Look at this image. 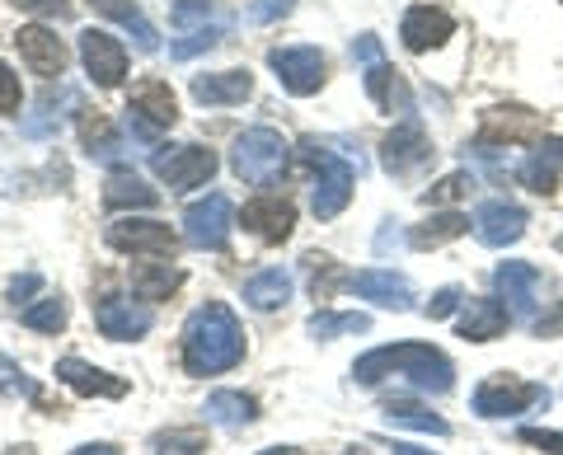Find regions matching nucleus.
Instances as JSON below:
<instances>
[{
	"label": "nucleus",
	"mask_w": 563,
	"mask_h": 455,
	"mask_svg": "<svg viewBox=\"0 0 563 455\" xmlns=\"http://www.w3.org/2000/svg\"><path fill=\"white\" fill-rule=\"evenodd\" d=\"M244 362V329L225 301H207L184 324V371L188 376H221Z\"/></svg>",
	"instance_id": "obj_1"
},
{
	"label": "nucleus",
	"mask_w": 563,
	"mask_h": 455,
	"mask_svg": "<svg viewBox=\"0 0 563 455\" xmlns=\"http://www.w3.org/2000/svg\"><path fill=\"white\" fill-rule=\"evenodd\" d=\"M385 376H404V380H413L418 390H428V395H446L455 385V366H451L446 353H437L432 343L372 347V353L357 357V366H352V380L357 385H380Z\"/></svg>",
	"instance_id": "obj_2"
},
{
	"label": "nucleus",
	"mask_w": 563,
	"mask_h": 455,
	"mask_svg": "<svg viewBox=\"0 0 563 455\" xmlns=\"http://www.w3.org/2000/svg\"><path fill=\"white\" fill-rule=\"evenodd\" d=\"M301 155L306 165L314 169V192H310V207L320 221H333L343 212V207L352 202V188H357V169H352V160H343L339 151L320 146L310 136V142H301Z\"/></svg>",
	"instance_id": "obj_3"
},
{
	"label": "nucleus",
	"mask_w": 563,
	"mask_h": 455,
	"mask_svg": "<svg viewBox=\"0 0 563 455\" xmlns=\"http://www.w3.org/2000/svg\"><path fill=\"white\" fill-rule=\"evenodd\" d=\"M287 155H291V146L282 142V132H273V127H250V132L235 136V146H231V169L240 174L244 184L268 188V184L282 179V169H287Z\"/></svg>",
	"instance_id": "obj_4"
},
{
	"label": "nucleus",
	"mask_w": 563,
	"mask_h": 455,
	"mask_svg": "<svg viewBox=\"0 0 563 455\" xmlns=\"http://www.w3.org/2000/svg\"><path fill=\"white\" fill-rule=\"evenodd\" d=\"M470 409L479 418H521L531 409H550V390L536 380H517V376H488L474 390Z\"/></svg>",
	"instance_id": "obj_5"
},
{
	"label": "nucleus",
	"mask_w": 563,
	"mask_h": 455,
	"mask_svg": "<svg viewBox=\"0 0 563 455\" xmlns=\"http://www.w3.org/2000/svg\"><path fill=\"white\" fill-rule=\"evenodd\" d=\"M493 287H498V301L507 306V314H512L517 324H536V314L544 310V296H550L544 273L536 264H521V258H512V264H498V273H493Z\"/></svg>",
	"instance_id": "obj_6"
},
{
	"label": "nucleus",
	"mask_w": 563,
	"mask_h": 455,
	"mask_svg": "<svg viewBox=\"0 0 563 455\" xmlns=\"http://www.w3.org/2000/svg\"><path fill=\"white\" fill-rule=\"evenodd\" d=\"M179 122V99L165 80H141L132 99H128V127L141 136V142H155L161 132H169Z\"/></svg>",
	"instance_id": "obj_7"
},
{
	"label": "nucleus",
	"mask_w": 563,
	"mask_h": 455,
	"mask_svg": "<svg viewBox=\"0 0 563 455\" xmlns=\"http://www.w3.org/2000/svg\"><path fill=\"white\" fill-rule=\"evenodd\" d=\"M235 231V207L225 192H207L202 202H192L184 212V240L192 249H225Z\"/></svg>",
	"instance_id": "obj_8"
},
{
	"label": "nucleus",
	"mask_w": 563,
	"mask_h": 455,
	"mask_svg": "<svg viewBox=\"0 0 563 455\" xmlns=\"http://www.w3.org/2000/svg\"><path fill=\"white\" fill-rule=\"evenodd\" d=\"M268 66L277 71L282 90L296 95V99L320 95V85H324V76H329V62H324L320 47H273V52H268Z\"/></svg>",
	"instance_id": "obj_9"
},
{
	"label": "nucleus",
	"mask_w": 563,
	"mask_h": 455,
	"mask_svg": "<svg viewBox=\"0 0 563 455\" xmlns=\"http://www.w3.org/2000/svg\"><path fill=\"white\" fill-rule=\"evenodd\" d=\"M151 165L169 184V192H188V188H202L217 174V155L207 146H169V151H155Z\"/></svg>",
	"instance_id": "obj_10"
},
{
	"label": "nucleus",
	"mask_w": 563,
	"mask_h": 455,
	"mask_svg": "<svg viewBox=\"0 0 563 455\" xmlns=\"http://www.w3.org/2000/svg\"><path fill=\"white\" fill-rule=\"evenodd\" d=\"M103 240H109L118 254H155V258H169L174 249H179V235H174L165 221H141V217L113 221L109 231H103Z\"/></svg>",
	"instance_id": "obj_11"
},
{
	"label": "nucleus",
	"mask_w": 563,
	"mask_h": 455,
	"mask_svg": "<svg viewBox=\"0 0 563 455\" xmlns=\"http://www.w3.org/2000/svg\"><path fill=\"white\" fill-rule=\"evenodd\" d=\"M432 160V142L428 132H422V122H399V127L380 142V165L385 174H395V179H413V174Z\"/></svg>",
	"instance_id": "obj_12"
},
{
	"label": "nucleus",
	"mask_w": 563,
	"mask_h": 455,
	"mask_svg": "<svg viewBox=\"0 0 563 455\" xmlns=\"http://www.w3.org/2000/svg\"><path fill=\"white\" fill-rule=\"evenodd\" d=\"M80 62H85V71H90V80L99 85V90H118L122 76H128V47L103 29L80 33Z\"/></svg>",
	"instance_id": "obj_13"
},
{
	"label": "nucleus",
	"mask_w": 563,
	"mask_h": 455,
	"mask_svg": "<svg viewBox=\"0 0 563 455\" xmlns=\"http://www.w3.org/2000/svg\"><path fill=\"white\" fill-rule=\"evenodd\" d=\"M95 324H99L103 339L132 343L141 334H151L155 314H151V306H136V301H128V296H103V301L95 306Z\"/></svg>",
	"instance_id": "obj_14"
},
{
	"label": "nucleus",
	"mask_w": 563,
	"mask_h": 455,
	"mask_svg": "<svg viewBox=\"0 0 563 455\" xmlns=\"http://www.w3.org/2000/svg\"><path fill=\"white\" fill-rule=\"evenodd\" d=\"M347 291H357L362 301H372L380 310H409L413 306V282L404 273L390 268H362L347 277Z\"/></svg>",
	"instance_id": "obj_15"
},
{
	"label": "nucleus",
	"mask_w": 563,
	"mask_h": 455,
	"mask_svg": "<svg viewBox=\"0 0 563 455\" xmlns=\"http://www.w3.org/2000/svg\"><path fill=\"white\" fill-rule=\"evenodd\" d=\"M14 43H20V57H24V66H29L33 76H43V80L62 76V71H66V62H70L66 43H62L52 29H43V24H29V29H20V33H14Z\"/></svg>",
	"instance_id": "obj_16"
},
{
	"label": "nucleus",
	"mask_w": 563,
	"mask_h": 455,
	"mask_svg": "<svg viewBox=\"0 0 563 455\" xmlns=\"http://www.w3.org/2000/svg\"><path fill=\"white\" fill-rule=\"evenodd\" d=\"M526 217L517 202H484L479 212H474V240L488 244V249H507V244H517L526 235Z\"/></svg>",
	"instance_id": "obj_17"
},
{
	"label": "nucleus",
	"mask_w": 563,
	"mask_h": 455,
	"mask_svg": "<svg viewBox=\"0 0 563 455\" xmlns=\"http://www.w3.org/2000/svg\"><path fill=\"white\" fill-rule=\"evenodd\" d=\"M451 33H455V20L442 5H413V10H404V20H399V38H404V47H409V52L442 47Z\"/></svg>",
	"instance_id": "obj_18"
},
{
	"label": "nucleus",
	"mask_w": 563,
	"mask_h": 455,
	"mask_svg": "<svg viewBox=\"0 0 563 455\" xmlns=\"http://www.w3.org/2000/svg\"><path fill=\"white\" fill-rule=\"evenodd\" d=\"M559 174H563V136H540L517 165V179L531 192H540V198H550L559 188Z\"/></svg>",
	"instance_id": "obj_19"
},
{
	"label": "nucleus",
	"mask_w": 563,
	"mask_h": 455,
	"mask_svg": "<svg viewBox=\"0 0 563 455\" xmlns=\"http://www.w3.org/2000/svg\"><path fill=\"white\" fill-rule=\"evenodd\" d=\"M240 225H244L250 235H258V240L282 244V240L296 231V207H291L287 198H254V202H244Z\"/></svg>",
	"instance_id": "obj_20"
},
{
	"label": "nucleus",
	"mask_w": 563,
	"mask_h": 455,
	"mask_svg": "<svg viewBox=\"0 0 563 455\" xmlns=\"http://www.w3.org/2000/svg\"><path fill=\"white\" fill-rule=\"evenodd\" d=\"M507 324H512V314H507V306L498 296H470L461 320H455V334L470 339V343H493V339H503Z\"/></svg>",
	"instance_id": "obj_21"
},
{
	"label": "nucleus",
	"mask_w": 563,
	"mask_h": 455,
	"mask_svg": "<svg viewBox=\"0 0 563 455\" xmlns=\"http://www.w3.org/2000/svg\"><path fill=\"white\" fill-rule=\"evenodd\" d=\"M57 380L66 385V390L85 395V399H122V395H128V380H122V376L99 371V366L80 362V357H62L57 362Z\"/></svg>",
	"instance_id": "obj_22"
},
{
	"label": "nucleus",
	"mask_w": 563,
	"mask_h": 455,
	"mask_svg": "<svg viewBox=\"0 0 563 455\" xmlns=\"http://www.w3.org/2000/svg\"><path fill=\"white\" fill-rule=\"evenodd\" d=\"M254 95V76L231 66V71H211V76H192V99L207 103V109H231Z\"/></svg>",
	"instance_id": "obj_23"
},
{
	"label": "nucleus",
	"mask_w": 563,
	"mask_h": 455,
	"mask_svg": "<svg viewBox=\"0 0 563 455\" xmlns=\"http://www.w3.org/2000/svg\"><path fill=\"white\" fill-rule=\"evenodd\" d=\"M103 202L113 207V212H151L155 202H161V192H155L141 174H132V169H113L109 179H103Z\"/></svg>",
	"instance_id": "obj_24"
},
{
	"label": "nucleus",
	"mask_w": 563,
	"mask_h": 455,
	"mask_svg": "<svg viewBox=\"0 0 563 455\" xmlns=\"http://www.w3.org/2000/svg\"><path fill=\"white\" fill-rule=\"evenodd\" d=\"M366 95H372V103H376V109H385V113H413L409 85H404L395 66H385V62L366 66Z\"/></svg>",
	"instance_id": "obj_25"
},
{
	"label": "nucleus",
	"mask_w": 563,
	"mask_h": 455,
	"mask_svg": "<svg viewBox=\"0 0 563 455\" xmlns=\"http://www.w3.org/2000/svg\"><path fill=\"white\" fill-rule=\"evenodd\" d=\"M202 413H207V423H217L225 432H240V428H250L258 418V404L244 390H211Z\"/></svg>",
	"instance_id": "obj_26"
},
{
	"label": "nucleus",
	"mask_w": 563,
	"mask_h": 455,
	"mask_svg": "<svg viewBox=\"0 0 563 455\" xmlns=\"http://www.w3.org/2000/svg\"><path fill=\"white\" fill-rule=\"evenodd\" d=\"M540 113L531 109H488L484 113V142H531L540 136Z\"/></svg>",
	"instance_id": "obj_27"
},
{
	"label": "nucleus",
	"mask_w": 563,
	"mask_h": 455,
	"mask_svg": "<svg viewBox=\"0 0 563 455\" xmlns=\"http://www.w3.org/2000/svg\"><path fill=\"white\" fill-rule=\"evenodd\" d=\"M90 5L99 10V14H109L113 24H122L132 33V43H136V52H155L161 47V33H155V24L141 14V5H132V0H90Z\"/></svg>",
	"instance_id": "obj_28"
},
{
	"label": "nucleus",
	"mask_w": 563,
	"mask_h": 455,
	"mask_svg": "<svg viewBox=\"0 0 563 455\" xmlns=\"http://www.w3.org/2000/svg\"><path fill=\"white\" fill-rule=\"evenodd\" d=\"M184 287V273L169 264H136L132 268V291L136 301H169V291Z\"/></svg>",
	"instance_id": "obj_29"
},
{
	"label": "nucleus",
	"mask_w": 563,
	"mask_h": 455,
	"mask_svg": "<svg viewBox=\"0 0 563 455\" xmlns=\"http://www.w3.org/2000/svg\"><path fill=\"white\" fill-rule=\"evenodd\" d=\"M244 301H250L254 310H282L291 301V273H282V268H268V273H258L244 282Z\"/></svg>",
	"instance_id": "obj_30"
},
{
	"label": "nucleus",
	"mask_w": 563,
	"mask_h": 455,
	"mask_svg": "<svg viewBox=\"0 0 563 455\" xmlns=\"http://www.w3.org/2000/svg\"><path fill=\"white\" fill-rule=\"evenodd\" d=\"M470 225H474V221H470L465 212H437L432 221L413 225V231H409V244H413V249H437V244H446V240H461Z\"/></svg>",
	"instance_id": "obj_31"
},
{
	"label": "nucleus",
	"mask_w": 563,
	"mask_h": 455,
	"mask_svg": "<svg viewBox=\"0 0 563 455\" xmlns=\"http://www.w3.org/2000/svg\"><path fill=\"white\" fill-rule=\"evenodd\" d=\"M372 329V314H339V310H314L310 320H306V334L310 339H320V343H329V339H343V334H366Z\"/></svg>",
	"instance_id": "obj_32"
},
{
	"label": "nucleus",
	"mask_w": 563,
	"mask_h": 455,
	"mask_svg": "<svg viewBox=\"0 0 563 455\" xmlns=\"http://www.w3.org/2000/svg\"><path fill=\"white\" fill-rule=\"evenodd\" d=\"M385 423L390 428H413V432H432V436H446V418H437L428 409H418V404H404V399H390L385 404Z\"/></svg>",
	"instance_id": "obj_33"
},
{
	"label": "nucleus",
	"mask_w": 563,
	"mask_h": 455,
	"mask_svg": "<svg viewBox=\"0 0 563 455\" xmlns=\"http://www.w3.org/2000/svg\"><path fill=\"white\" fill-rule=\"evenodd\" d=\"M20 324L33 329V334H62V329H66V301H62V296H43V301L24 306Z\"/></svg>",
	"instance_id": "obj_34"
},
{
	"label": "nucleus",
	"mask_w": 563,
	"mask_h": 455,
	"mask_svg": "<svg viewBox=\"0 0 563 455\" xmlns=\"http://www.w3.org/2000/svg\"><path fill=\"white\" fill-rule=\"evenodd\" d=\"M80 136H85V151L99 155V160H109V155L122 151L118 132H113V122L103 118V113H85V118H80Z\"/></svg>",
	"instance_id": "obj_35"
},
{
	"label": "nucleus",
	"mask_w": 563,
	"mask_h": 455,
	"mask_svg": "<svg viewBox=\"0 0 563 455\" xmlns=\"http://www.w3.org/2000/svg\"><path fill=\"white\" fill-rule=\"evenodd\" d=\"M0 395L5 399H38V380L24 366H14L10 357H0Z\"/></svg>",
	"instance_id": "obj_36"
},
{
	"label": "nucleus",
	"mask_w": 563,
	"mask_h": 455,
	"mask_svg": "<svg viewBox=\"0 0 563 455\" xmlns=\"http://www.w3.org/2000/svg\"><path fill=\"white\" fill-rule=\"evenodd\" d=\"M217 38H221V24H202V29H188L179 43L169 47V57H179V62H188V57H198V52H207V47H217Z\"/></svg>",
	"instance_id": "obj_37"
},
{
	"label": "nucleus",
	"mask_w": 563,
	"mask_h": 455,
	"mask_svg": "<svg viewBox=\"0 0 563 455\" xmlns=\"http://www.w3.org/2000/svg\"><path fill=\"white\" fill-rule=\"evenodd\" d=\"M202 451H207V442L198 432H169L155 442V455H202Z\"/></svg>",
	"instance_id": "obj_38"
},
{
	"label": "nucleus",
	"mask_w": 563,
	"mask_h": 455,
	"mask_svg": "<svg viewBox=\"0 0 563 455\" xmlns=\"http://www.w3.org/2000/svg\"><path fill=\"white\" fill-rule=\"evenodd\" d=\"M470 184H474L470 174H446V179L437 184V188H428V192H422V198H428L432 207H437V202H455V198H461V192H465Z\"/></svg>",
	"instance_id": "obj_39"
},
{
	"label": "nucleus",
	"mask_w": 563,
	"mask_h": 455,
	"mask_svg": "<svg viewBox=\"0 0 563 455\" xmlns=\"http://www.w3.org/2000/svg\"><path fill=\"white\" fill-rule=\"evenodd\" d=\"M20 103H24V95H20V76H14L10 66L0 62V113H20Z\"/></svg>",
	"instance_id": "obj_40"
},
{
	"label": "nucleus",
	"mask_w": 563,
	"mask_h": 455,
	"mask_svg": "<svg viewBox=\"0 0 563 455\" xmlns=\"http://www.w3.org/2000/svg\"><path fill=\"white\" fill-rule=\"evenodd\" d=\"M455 306H465V301H461V287H442V291H437L432 301H428V320H446Z\"/></svg>",
	"instance_id": "obj_41"
},
{
	"label": "nucleus",
	"mask_w": 563,
	"mask_h": 455,
	"mask_svg": "<svg viewBox=\"0 0 563 455\" xmlns=\"http://www.w3.org/2000/svg\"><path fill=\"white\" fill-rule=\"evenodd\" d=\"M296 5V0H254L250 5V20L254 24H273V20H282V14H287Z\"/></svg>",
	"instance_id": "obj_42"
},
{
	"label": "nucleus",
	"mask_w": 563,
	"mask_h": 455,
	"mask_svg": "<svg viewBox=\"0 0 563 455\" xmlns=\"http://www.w3.org/2000/svg\"><path fill=\"white\" fill-rule=\"evenodd\" d=\"M521 442L526 446H540L550 455H563V432H540V428H521Z\"/></svg>",
	"instance_id": "obj_43"
},
{
	"label": "nucleus",
	"mask_w": 563,
	"mask_h": 455,
	"mask_svg": "<svg viewBox=\"0 0 563 455\" xmlns=\"http://www.w3.org/2000/svg\"><path fill=\"white\" fill-rule=\"evenodd\" d=\"M38 291H43V277H38V273H24V277H14V282H10V301H14V306H20V301L33 306L29 296H38Z\"/></svg>",
	"instance_id": "obj_44"
},
{
	"label": "nucleus",
	"mask_w": 563,
	"mask_h": 455,
	"mask_svg": "<svg viewBox=\"0 0 563 455\" xmlns=\"http://www.w3.org/2000/svg\"><path fill=\"white\" fill-rule=\"evenodd\" d=\"M14 5L29 14H52V20H66L70 14V0H14Z\"/></svg>",
	"instance_id": "obj_45"
},
{
	"label": "nucleus",
	"mask_w": 563,
	"mask_h": 455,
	"mask_svg": "<svg viewBox=\"0 0 563 455\" xmlns=\"http://www.w3.org/2000/svg\"><path fill=\"white\" fill-rule=\"evenodd\" d=\"M352 62H362V66L385 62V57H380V38H376V33H362V38L352 43Z\"/></svg>",
	"instance_id": "obj_46"
},
{
	"label": "nucleus",
	"mask_w": 563,
	"mask_h": 455,
	"mask_svg": "<svg viewBox=\"0 0 563 455\" xmlns=\"http://www.w3.org/2000/svg\"><path fill=\"white\" fill-rule=\"evenodd\" d=\"M70 455H122L118 446H109V442H85V446H76Z\"/></svg>",
	"instance_id": "obj_47"
},
{
	"label": "nucleus",
	"mask_w": 563,
	"mask_h": 455,
	"mask_svg": "<svg viewBox=\"0 0 563 455\" xmlns=\"http://www.w3.org/2000/svg\"><path fill=\"white\" fill-rule=\"evenodd\" d=\"M395 455H432V451H422V446H409V442H395Z\"/></svg>",
	"instance_id": "obj_48"
},
{
	"label": "nucleus",
	"mask_w": 563,
	"mask_h": 455,
	"mask_svg": "<svg viewBox=\"0 0 563 455\" xmlns=\"http://www.w3.org/2000/svg\"><path fill=\"white\" fill-rule=\"evenodd\" d=\"M263 455H291V446H268V451H263Z\"/></svg>",
	"instance_id": "obj_49"
},
{
	"label": "nucleus",
	"mask_w": 563,
	"mask_h": 455,
	"mask_svg": "<svg viewBox=\"0 0 563 455\" xmlns=\"http://www.w3.org/2000/svg\"><path fill=\"white\" fill-rule=\"evenodd\" d=\"M559 254H563V235H559Z\"/></svg>",
	"instance_id": "obj_50"
}]
</instances>
